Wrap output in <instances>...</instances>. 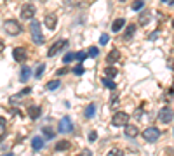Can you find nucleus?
I'll list each match as a JSON object with an SVG mask.
<instances>
[{
	"instance_id": "obj_1",
	"label": "nucleus",
	"mask_w": 174,
	"mask_h": 156,
	"mask_svg": "<svg viewBox=\"0 0 174 156\" xmlns=\"http://www.w3.org/2000/svg\"><path fill=\"white\" fill-rule=\"evenodd\" d=\"M30 33H31V38L37 45L44 43V35H42V28H40V23L39 21H31L30 23Z\"/></svg>"
},
{
	"instance_id": "obj_2",
	"label": "nucleus",
	"mask_w": 174,
	"mask_h": 156,
	"mask_svg": "<svg viewBox=\"0 0 174 156\" xmlns=\"http://www.w3.org/2000/svg\"><path fill=\"white\" fill-rule=\"evenodd\" d=\"M4 31L7 35H19L23 31V26L19 24V21H16V19H7V21L4 23Z\"/></svg>"
},
{
	"instance_id": "obj_3",
	"label": "nucleus",
	"mask_w": 174,
	"mask_h": 156,
	"mask_svg": "<svg viewBox=\"0 0 174 156\" xmlns=\"http://www.w3.org/2000/svg\"><path fill=\"white\" fill-rule=\"evenodd\" d=\"M143 139L146 142H157L158 139H160V130L157 128V127H148V128L143 130Z\"/></svg>"
},
{
	"instance_id": "obj_4",
	"label": "nucleus",
	"mask_w": 174,
	"mask_h": 156,
	"mask_svg": "<svg viewBox=\"0 0 174 156\" xmlns=\"http://www.w3.org/2000/svg\"><path fill=\"white\" fill-rule=\"evenodd\" d=\"M66 45H68V40H65V38H61V40H57L56 43H52L51 47H49V50H47V56L49 57H54L57 54V52H61L63 49H66Z\"/></svg>"
},
{
	"instance_id": "obj_5",
	"label": "nucleus",
	"mask_w": 174,
	"mask_h": 156,
	"mask_svg": "<svg viewBox=\"0 0 174 156\" xmlns=\"http://www.w3.org/2000/svg\"><path fill=\"white\" fill-rule=\"evenodd\" d=\"M127 121H129V115L124 111H117L112 118V123L115 127H127Z\"/></svg>"
},
{
	"instance_id": "obj_6",
	"label": "nucleus",
	"mask_w": 174,
	"mask_h": 156,
	"mask_svg": "<svg viewBox=\"0 0 174 156\" xmlns=\"http://www.w3.org/2000/svg\"><path fill=\"white\" fill-rule=\"evenodd\" d=\"M57 130H59L61 134H70V132L73 130V125H71L70 116H63V118H61L59 125H57Z\"/></svg>"
},
{
	"instance_id": "obj_7",
	"label": "nucleus",
	"mask_w": 174,
	"mask_h": 156,
	"mask_svg": "<svg viewBox=\"0 0 174 156\" xmlns=\"http://www.w3.org/2000/svg\"><path fill=\"white\" fill-rule=\"evenodd\" d=\"M37 9H35L33 4H25L21 7V19H33Z\"/></svg>"
},
{
	"instance_id": "obj_8",
	"label": "nucleus",
	"mask_w": 174,
	"mask_h": 156,
	"mask_svg": "<svg viewBox=\"0 0 174 156\" xmlns=\"http://www.w3.org/2000/svg\"><path fill=\"white\" fill-rule=\"evenodd\" d=\"M172 116H174V113L169 106H165V108H162L160 111H158V120H160V123H169V121L172 120Z\"/></svg>"
},
{
	"instance_id": "obj_9",
	"label": "nucleus",
	"mask_w": 174,
	"mask_h": 156,
	"mask_svg": "<svg viewBox=\"0 0 174 156\" xmlns=\"http://www.w3.org/2000/svg\"><path fill=\"white\" fill-rule=\"evenodd\" d=\"M12 57L16 63H25V61L28 59V52H26L25 47H16L12 50Z\"/></svg>"
},
{
	"instance_id": "obj_10",
	"label": "nucleus",
	"mask_w": 174,
	"mask_h": 156,
	"mask_svg": "<svg viewBox=\"0 0 174 156\" xmlns=\"http://www.w3.org/2000/svg\"><path fill=\"white\" fill-rule=\"evenodd\" d=\"M44 24L47 26L49 30H54L57 26V17L56 14H52V12H47L45 16H44Z\"/></svg>"
},
{
	"instance_id": "obj_11",
	"label": "nucleus",
	"mask_w": 174,
	"mask_h": 156,
	"mask_svg": "<svg viewBox=\"0 0 174 156\" xmlns=\"http://www.w3.org/2000/svg\"><path fill=\"white\" fill-rule=\"evenodd\" d=\"M118 59H120V52H118L117 49H112V50L108 52V56H106V63H108V64L117 63Z\"/></svg>"
},
{
	"instance_id": "obj_12",
	"label": "nucleus",
	"mask_w": 174,
	"mask_h": 156,
	"mask_svg": "<svg viewBox=\"0 0 174 156\" xmlns=\"http://www.w3.org/2000/svg\"><path fill=\"white\" fill-rule=\"evenodd\" d=\"M139 134V128L136 125H127L126 127V130H124V135H126V137H136V135Z\"/></svg>"
},
{
	"instance_id": "obj_13",
	"label": "nucleus",
	"mask_w": 174,
	"mask_h": 156,
	"mask_svg": "<svg viewBox=\"0 0 174 156\" xmlns=\"http://www.w3.org/2000/svg\"><path fill=\"white\" fill-rule=\"evenodd\" d=\"M124 26H126V19H124V17H117V19L112 23V31L117 33V31H120Z\"/></svg>"
},
{
	"instance_id": "obj_14",
	"label": "nucleus",
	"mask_w": 174,
	"mask_h": 156,
	"mask_svg": "<svg viewBox=\"0 0 174 156\" xmlns=\"http://www.w3.org/2000/svg\"><path fill=\"white\" fill-rule=\"evenodd\" d=\"M70 147H71L70 141H57L56 146H54V151H68Z\"/></svg>"
},
{
	"instance_id": "obj_15",
	"label": "nucleus",
	"mask_w": 174,
	"mask_h": 156,
	"mask_svg": "<svg viewBox=\"0 0 174 156\" xmlns=\"http://www.w3.org/2000/svg\"><path fill=\"white\" fill-rule=\"evenodd\" d=\"M136 33V24H127L126 28V33H124V37H122V40H130L132 37H134Z\"/></svg>"
},
{
	"instance_id": "obj_16",
	"label": "nucleus",
	"mask_w": 174,
	"mask_h": 156,
	"mask_svg": "<svg viewBox=\"0 0 174 156\" xmlns=\"http://www.w3.org/2000/svg\"><path fill=\"white\" fill-rule=\"evenodd\" d=\"M152 19V12H141L139 14V24L141 26H146Z\"/></svg>"
},
{
	"instance_id": "obj_17",
	"label": "nucleus",
	"mask_w": 174,
	"mask_h": 156,
	"mask_svg": "<svg viewBox=\"0 0 174 156\" xmlns=\"http://www.w3.org/2000/svg\"><path fill=\"white\" fill-rule=\"evenodd\" d=\"M30 75H31V69L28 68V66H23V68H21V76H19V80H21L23 83H25V82H28V78H30Z\"/></svg>"
},
{
	"instance_id": "obj_18",
	"label": "nucleus",
	"mask_w": 174,
	"mask_h": 156,
	"mask_svg": "<svg viewBox=\"0 0 174 156\" xmlns=\"http://www.w3.org/2000/svg\"><path fill=\"white\" fill-rule=\"evenodd\" d=\"M28 115H30L31 120H37V118L40 116V108L39 106H30V108H28Z\"/></svg>"
},
{
	"instance_id": "obj_19",
	"label": "nucleus",
	"mask_w": 174,
	"mask_h": 156,
	"mask_svg": "<svg viewBox=\"0 0 174 156\" xmlns=\"http://www.w3.org/2000/svg\"><path fill=\"white\" fill-rule=\"evenodd\" d=\"M31 147H33L35 151H40V149L44 147L42 137H33V139H31Z\"/></svg>"
},
{
	"instance_id": "obj_20",
	"label": "nucleus",
	"mask_w": 174,
	"mask_h": 156,
	"mask_svg": "<svg viewBox=\"0 0 174 156\" xmlns=\"http://www.w3.org/2000/svg\"><path fill=\"white\" fill-rule=\"evenodd\" d=\"M42 134L45 135L47 139H52L54 135H56V132H54V128H52V127L45 125V127H42Z\"/></svg>"
},
{
	"instance_id": "obj_21",
	"label": "nucleus",
	"mask_w": 174,
	"mask_h": 156,
	"mask_svg": "<svg viewBox=\"0 0 174 156\" xmlns=\"http://www.w3.org/2000/svg\"><path fill=\"white\" fill-rule=\"evenodd\" d=\"M94 113H96V104H89L85 108V113H84V115H85V118H92Z\"/></svg>"
},
{
	"instance_id": "obj_22",
	"label": "nucleus",
	"mask_w": 174,
	"mask_h": 156,
	"mask_svg": "<svg viewBox=\"0 0 174 156\" xmlns=\"http://www.w3.org/2000/svg\"><path fill=\"white\" fill-rule=\"evenodd\" d=\"M59 85H61L59 80H52V82H49L47 85H45V89H47V90H56V89H59Z\"/></svg>"
},
{
	"instance_id": "obj_23",
	"label": "nucleus",
	"mask_w": 174,
	"mask_h": 156,
	"mask_svg": "<svg viewBox=\"0 0 174 156\" xmlns=\"http://www.w3.org/2000/svg\"><path fill=\"white\" fill-rule=\"evenodd\" d=\"M130 7H132V11H141V9L144 7V2L143 0H134V2L130 4Z\"/></svg>"
},
{
	"instance_id": "obj_24",
	"label": "nucleus",
	"mask_w": 174,
	"mask_h": 156,
	"mask_svg": "<svg viewBox=\"0 0 174 156\" xmlns=\"http://www.w3.org/2000/svg\"><path fill=\"white\" fill-rule=\"evenodd\" d=\"M73 59H77V52H70V54H66V56L63 57V63L66 64V63H71Z\"/></svg>"
},
{
	"instance_id": "obj_25",
	"label": "nucleus",
	"mask_w": 174,
	"mask_h": 156,
	"mask_svg": "<svg viewBox=\"0 0 174 156\" xmlns=\"http://www.w3.org/2000/svg\"><path fill=\"white\" fill-rule=\"evenodd\" d=\"M113 76H117V68L108 66V68H106V78H113Z\"/></svg>"
},
{
	"instance_id": "obj_26",
	"label": "nucleus",
	"mask_w": 174,
	"mask_h": 156,
	"mask_svg": "<svg viewBox=\"0 0 174 156\" xmlns=\"http://www.w3.org/2000/svg\"><path fill=\"white\" fill-rule=\"evenodd\" d=\"M87 54L91 57H98V54H99V49L96 47V45H92V47H89V50H87Z\"/></svg>"
},
{
	"instance_id": "obj_27",
	"label": "nucleus",
	"mask_w": 174,
	"mask_h": 156,
	"mask_svg": "<svg viewBox=\"0 0 174 156\" xmlns=\"http://www.w3.org/2000/svg\"><path fill=\"white\" fill-rule=\"evenodd\" d=\"M44 71H45V64L42 63V64H39V66H37V73H35V76H37V78H42Z\"/></svg>"
},
{
	"instance_id": "obj_28",
	"label": "nucleus",
	"mask_w": 174,
	"mask_h": 156,
	"mask_svg": "<svg viewBox=\"0 0 174 156\" xmlns=\"http://www.w3.org/2000/svg\"><path fill=\"white\" fill-rule=\"evenodd\" d=\"M106 156H124V153H122L118 147H113V149H110V151H108V154H106Z\"/></svg>"
},
{
	"instance_id": "obj_29",
	"label": "nucleus",
	"mask_w": 174,
	"mask_h": 156,
	"mask_svg": "<svg viewBox=\"0 0 174 156\" xmlns=\"http://www.w3.org/2000/svg\"><path fill=\"white\" fill-rule=\"evenodd\" d=\"M101 82H103V85H104V87H108V89H115V83H113L112 80H110V78H103Z\"/></svg>"
},
{
	"instance_id": "obj_30",
	"label": "nucleus",
	"mask_w": 174,
	"mask_h": 156,
	"mask_svg": "<svg viewBox=\"0 0 174 156\" xmlns=\"http://www.w3.org/2000/svg\"><path fill=\"white\" fill-rule=\"evenodd\" d=\"M87 57H89V54H87V52H84V50L77 52V59L78 61H84V59H87Z\"/></svg>"
},
{
	"instance_id": "obj_31",
	"label": "nucleus",
	"mask_w": 174,
	"mask_h": 156,
	"mask_svg": "<svg viewBox=\"0 0 174 156\" xmlns=\"http://www.w3.org/2000/svg\"><path fill=\"white\" fill-rule=\"evenodd\" d=\"M108 40H110V37L106 33H103V35H101V38H99V43H101V45H106V43H108Z\"/></svg>"
},
{
	"instance_id": "obj_32",
	"label": "nucleus",
	"mask_w": 174,
	"mask_h": 156,
	"mask_svg": "<svg viewBox=\"0 0 174 156\" xmlns=\"http://www.w3.org/2000/svg\"><path fill=\"white\" fill-rule=\"evenodd\" d=\"M73 73H75V75H82V73H84V66H82V64L75 66V68H73Z\"/></svg>"
},
{
	"instance_id": "obj_33",
	"label": "nucleus",
	"mask_w": 174,
	"mask_h": 156,
	"mask_svg": "<svg viewBox=\"0 0 174 156\" xmlns=\"http://www.w3.org/2000/svg\"><path fill=\"white\" fill-rule=\"evenodd\" d=\"M96 137H98V134H96L94 130H92L91 134H89V141H91V142H94V141H96Z\"/></svg>"
},
{
	"instance_id": "obj_34",
	"label": "nucleus",
	"mask_w": 174,
	"mask_h": 156,
	"mask_svg": "<svg viewBox=\"0 0 174 156\" xmlns=\"http://www.w3.org/2000/svg\"><path fill=\"white\" fill-rule=\"evenodd\" d=\"M78 156H92V153H91V149H84Z\"/></svg>"
},
{
	"instance_id": "obj_35",
	"label": "nucleus",
	"mask_w": 174,
	"mask_h": 156,
	"mask_svg": "<svg viewBox=\"0 0 174 156\" xmlns=\"http://www.w3.org/2000/svg\"><path fill=\"white\" fill-rule=\"evenodd\" d=\"M70 71V68H61L59 71H57V75H65V73H68Z\"/></svg>"
},
{
	"instance_id": "obj_36",
	"label": "nucleus",
	"mask_w": 174,
	"mask_h": 156,
	"mask_svg": "<svg viewBox=\"0 0 174 156\" xmlns=\"http://www.w3.org/2000/svg\"><path fill=\"white\" fill-rule=\"evenodd\" d=\"M0 127H5V118L0 116Z\"/></svg>"
},
{
	"instance_id": "obj_37",
	"label": "nucleus",
	"mask_w": 174,
	"mask_h": 156,
	"mask_svg": "<svg viewBox=\"0 0 174 156\" xmlns=\"http://www.w3.org/2000/svg\"><path fill=\"white\" fill-rule=\"evenodd\" d=\"M134 116H136V118H139V116H141V109H138V111L134 113Z\"/></svg>"
},
{
	"instance_id": "obj_38",
	"label": "nucleus",
	"mask_w": 174,
	"mask_h": 156,
	"mask_svg": "<svg viewBox=\"0 0 174 156\" xmlns=\"http://www.w3.org/2000/svg\"><path fill=\"white\" fill-rule=\"evenodd\" d=\"M164 4H174V0H162Z\"/></svg>"
},
{
	"instance_id": "obj_39",
	"label": "nucleus",
	"mask_w": 174,
	"mask_h": 156,
	"mask_svg": "<svg viewBox=\"0 0 174 156\" xmlns=\"http://www.w3.org/2000/svg\"><path fill=\"white\" fill-rule=\"evenodd\" d=\"M4 50V42H2V40H0V52Z\"/></svg>"
},
{
	"instance_id": "obj_40",
	"label": "nucleus",
	"mask_w": 174,
	"mask_h": 156,
	"mask_svg": "<svg viewBox=\"0 0 174 156\" xmlns=\"http://www.w3.org/2000/svg\"><path fill=\"white\" fill-rule=\"evenodd\" d=\"M5 156H12V154H11V153H9V154H5Z\"/></svg>"
},
{
	"instance_id": "obj_41",
	"label": "nucleus",
	"mask_w": 174,
	"mask_h": 156,
	"mask_svg": "<svg viewBox=\"0 0 174 156\" xmlns=\"http://www.w3.org/2000/svg\"><path fill=\"white\" fill-rule=\"evenodd\" d=\"M172 28H174V19H172Z\"/></svg>"
}]
</instances>
